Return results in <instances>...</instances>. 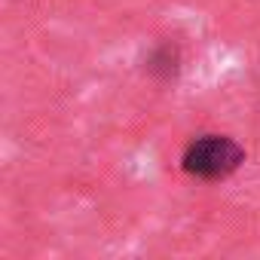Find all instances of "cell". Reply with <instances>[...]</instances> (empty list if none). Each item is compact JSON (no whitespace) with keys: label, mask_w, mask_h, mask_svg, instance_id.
<instances>
[{"label":"cell","mask_w":260,"mask_h":260,"mask_svg":"<svg viewBox=\"0 0 260 260\" xmlns=\"http://www.w3.org/2000/svg\"><path fill=\"white\" fill-rule=\"evenodd\" d=\"M245 166V147L230 135H199L184 147L181 169L196 181H226Z\"/></svg>","instance_id":"6da1fadb"},{"label":"cell","mask_w":260,"mask_h":260,"mask_svg":"<svg viewBox=\"0 0 260 260\" xmlns=\"http://www.w3.org/2000/svg\"><path fill=\"white\" fill-rule=\"evenodd\" d=\"M181 71V52L175 43H159L150 55H147V74L159 83H172Z\"/></svg>","instance_id":"7a4b0ae2"}]
</instances>
